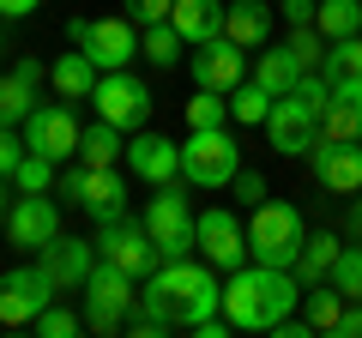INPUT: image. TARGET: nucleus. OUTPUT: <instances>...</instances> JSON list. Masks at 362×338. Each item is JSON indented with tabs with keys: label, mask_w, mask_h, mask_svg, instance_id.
I'll return each instance as SVG.
<instances>
[{
	"label": "nucleus",
	"mask_w": 362,
	"mask_h": 338,
	"mask_svg": "<svg viewBox=\"0 0 362 338\" xmlns=\"http://www.w3.org/2000/svg\"><path fill=\"white\" fill-rule=\"evenodd\" d=\"M42 0H0V18H30Z\"/></svg>",
	"instance_id": "nucleus-45"
},
{
	"label": "nucleus",
	"mask_w": 362,
	"mask_h": 338,
	"mask_svg": "<svg viewBox=\"0 0 362 338\" xmlns=\"http://www.w3.org/2000/svg\"><path fill=\"white\" fill-rule=\"evenodd\" d=\"M362 78V37H338L326 42V78Z\"/></svg>",
	"instance_id": "nucleus-33"
},
{
	"label": "nucleus",
	"mask_w": 362,
	"mask_h": 338,
	"mask_svg": "<svg viewBox=\"0 0 362 338\" xmlns=\"http://www.w3.org/2000/svg\"><path fill=\"white\" fill-rule=\"evenodd\" d=\"M37 266L54 278V284H85L90 266H97V242H78V235H54L49 247H37Z\"/></svg>",
	"instance_id": "nucleus-18"
},
{
	"label": "nucleus",
	"mask_w": 362,
	"mask_h": 338,
	"mask_svg": "<svg viewBox=\"0 0 362 338\" xmlns=\"http://www.w3.org/2000/svg\"><path fill=\"white\" fill-rule=\"evenodd\" d=\"M90 103H97V115H103V121H115L121 133H139L145 121H151V85H145V78H133L127 66H115V73L97 78Z\"/></svg>",
	"instance_id": "nucleus-10"
},
{
	"label": "nucleus",
	"mask_w": 362,
	"mask_h": 338,
	"mask_svg": "<svg viewBox=\"0 0 362 338\" xmlns=\"http://www.w3.org/2000/svg\"><path fill=\"white\" fill-rule=\"evenodd\" d=\"M127 169L139 175V182L163 187V182H175V175H181V145H169L163 133H139V139L127 145Z\"/></svg>",
	"instance_id": "nucleus-19"
},
{
	"label": "nucleus",
	"mask_w": 362,
	"mask_h": 338,
	"mask_svg": "<svg viewBox=\"0 0 362 338\" xmlns=\"http://www.w3.org/2000/svg\"><path fill=\"white\" fill-rule=\"evenodd\" d=\"M78 139H85V127L73 121V109L61 103H37L25 115V151L49 157V163H66V157H78Z\"/></svg>",
	"instance_id": "nucleus-13"
},
{
	"label": "nucleus",
	"mask_w": 362,
	"mask_h": 338,
	"mask_svg": "<svg viewBox=\"0 0 362 338\" xmlns=\"http://www.w3.org/2000/svg\"><path fill=\"white\" fill-rule=\"evenodd\" d=\"M30 326H37L42 338H73V332H85V320H78L73 308H54V302H49V308H42Z\"/></svg>",
	"instance_id": "nucleus-37"
},
{
	"label": "nucleus",
	"mask_w": 362,
	"mask_h": 338,
	"mask_svg": "<svg viewBox=\"0 0 362 338\" xmlns=\"http://www.w3.org/2000/svg\"><path fill=\"white\" fill-rule=\"evenodd\" d=\"M61 296L42 266H13V272H0V326H30L49 302Z\"/></svg>",
	"instance_id": "nucleus-12"
},
{
	"label": "nucleus",
	"mask_w": 362,
	"mask_h": 338,
	"mask_svg": "<svg viewBox=\"0 0 362 338\" xmlns=\"http://www.w3.org/2000/svg\"><path fill=\"white\" fill-rule=\"evenodd\" d=\"M49 78H54V91H61L66 103H90V91H97V78H103V66L90 61L85 49H73V54H61V61L49 66Z\"/></svg>",
	"instance_id": "nucleus-23"
},
{
	"label": "nucleus",
	"mask_w": 362,
	"mask_h": 338,
	"mask_svg": "<svg viewBox=\"0 0 362 338\" xmlns=\"http://www.w3.org/2000/svg\"><path fill=\"white\" fill-rule=\"evenodd\" d=\"M223 37L242 49H266L272 42V6L266 0H230L223 6Z\"/></svg>",
	"instance_id": "nucleus-20"
},
{
	"label": "nucleus",
	"mask_w": 362,
	"mask_h": 338,
	"mask_svg": "<svg viewBox=\"0 0 362 338\" xmlns=\"http://www.w3.org/2000/svg\"><path fill=\"white\" fill-rule=\"evenodd\" d=\"M127 6H133V18H139V25H163L175 0H127Z\"/></svg>",
	"instance_id": "nucleus-41"
},
{
	"label": "nucleus",
	"mask_w": 362,
	"mask_h": 338,
	"mask_svg": "<svg viewBox=\"0 0 362 338\" xmlns=\"http://www.w3.org/2000/svg\"><path fill=\"white\" fill-rule=\"evenodd\" d=\"M54 235H61V206H54L49 194H25L13 199V211H6V242L13 247H49Z\"/></svg>",
	"instance_id": "nucleus-16"
},
{
	"label": "nucleus",
	"mask_w": 362,
	"mask_h": 338,
	"mask_svg": "<svg viewBox=\"0 0 362 338\" xmlns=\"http://www.w3.org/2000/svg\"><path fill=\"white\" fill-rule=\"evenodd\" d=\"M338 247H344V242H338L332 230H314L308 242H302V260L290 266V272L302 278V290H308V284H320V278H332V260H338Z\"/></svg>",
	"instance_id": "nucleus-25"
},
{
	"label": "nucleus",
	"mask_w": 362,
	"mask_h": 338,
	"mask_svg": "<svg viewBox=\"0 0 362 338\" xmlns=\"http://www.w3.org/2000/svg\"><path fill=\"white\" fill-rule=\"evenodd\" d=\"M49 182H54V163L37 157V151H25V163L13 169V187L18 194H49Z\"/></svg>",
	"instance_id": "nucleus-34"
},
{
	"label": "nucleus",
	"mask_w": 362,
	"mask_h": 338,
	"mask_svg": "<svg viewBox=\"0 0 362 338\" xmlns=\"http://www.w3.org/2000/svg\"><path fill=\"white\" fill-rule=\"evenodd\" d=\"M302 314H308L314 332H338V320H344V290H338L332 278L308 284V302H302Z\"/></svg>",
	"instance_id": "nucleus-27"
},
{
	"label": "nucleus",
	"mask_w": 362,
	"mask_h": 338,
	"mask_svg": "<svg viewBox=\"0 0 362 338\" xmlns=\"http://www.w3.org/2000/svg\"><path fill=\"white\" fill-rule=\"evenodd\" d=\"M145 230H151L163 260H187L194 254V211H187V194L175 182L151 187V199H145Z\"/></svg>",
	"instance_id": "nucleus-7"
},
{
	"label": "nucleus",
	"mask_w": 362,
	"mask_h": 338,
	"mask_svg": "<svg viewBox=\"0 0 362 338\" xmlns=\"http://www.w3.org/2000/svg\"><path fill=\"white\" fill-rule=\"evenodd\" d=\"M235 194H242L247 199V206H254V199H266V175H259V169H235Z\"/></svg>",
	"instance_id": "nucleus-40"
},
{
	"label": "nucleus",
	"mask_w": 362,
	"mask_h": 338,
	"mask_svg": "<svg viewBox=\"0 0 362 338\" xmlns=\"http://www.w3.org/2000/svg\"><path fill=\"white\" fill-rule=\"evenodd\" d=\"M18 163H25V139H13V127H0V182H13Z\"/></svg>",
	"instance_id": "nucleus-39"
},
{
	"label": "nucleus",
	"mask_w": 362,
	"mask_h": 338,
	"mask_svg": "<svg viewBox=\"0 0 362 338\" xmlns=\"http://www.w3.org/2000/svg\"><path fill=\"white\" fill-rule=\"evenodd\" d=\"M314 13H320V0H284V18H290V25H314Z\"/></svg>",
	"instance_id": "nucleus-42"
},
{
	"label": "nucleus",
	"mask_w": 362,
	"mask_h": 338,
	"mask_svg": "<svg viewBox=\"0 0 362 338\" xmlns=\"http://www.w3.org/2000/svg\"><path fill=\"white\" fill-rule=\"evenodd\" d=\"M194 247L206 254L211 272H242V266H247V223L235 218V211L211 206V211L194 218Z\"/></svg>",
	"instance_id": "nucleus-9"
},
{
	"label": "nucleus",
	"mask_w": 362,
	"mask_h": 338,
	"mask_svg": "<svg viewBox=\"0 0 362 338\" xmlns=\"http://www.w3.org/2000/svg\"><path fill=\"white\" fill-rule=\"evenodd\" d=\"M66 37H73V49H85L90 61L103 66V73H115V66H127L139 54V37H133L127 18H66Z\"/></svg>",
	"instance_id": "nucleus-11"
},
{
	"label": "nucleus",
	"mask_w": 362,
	"mask_h": 338,
	"mask_svg": "<svg viewBox=\"0 0 362 338\" xmlns=\"http://www.w3.org/2000/svg\"><path fill=\"white\" fill-rule=\"evenodd\" d=\"M338 338H362V302H344V320H338Z\"/></svg>",
	"instance_id": "nucleus-43"
},
{
	"label": "nucleus",
	"mask_w": 362,
	"mask_h": 338,
	"mask_svg": "<svg viewBox=\"0 0 362 338\" xmlns=\"http://www.w3.org/2000/svg\"><path fill=\"white\" fill-rule=\"evenodd\" d=\"M320 139H356L362 145V78H326V115Z\"/></svg>",
	"instance_id": "nucleus-17"
},
{
	"label": "nucleus",
	"mask_w": 362,
	"mask_h": 338,
	"mask_svg": "<svg viewBox=\"0 0 362 338\" xmlns=\"http://www.w3.org/2000/svg\"><path fill=\"white\" fill-rule=\"evenodd\" d=\"M139 302L175 314V326H199V320H211V314L223 308V284L211 278V266H199V260H163L151 272V284L139 290Z\"/></svg>",
	"instance_id": "nucleus-2"
},
{
	"label": "nucleus",
	"mask_w": 362,
	"mask_h": 338,
	"mask_svg": "<svg viewBox=\"0 0 362 338\" xmlns=\"http://www.w3.org/2000/svg\"><path fill=\"white\" fill-rule=\"evenodd\" d=\"M97 260L121 266V272H133V278H151L157 266H163V254H157L151 230H145V223H133L127 211H121V218H109L103 230H97Z\"/></svg>",
	"instance_id": "nucleus-8"
},
{
	"label": "nucleus",
	"mask_w": 362,
	"mask_h": 338,
	"mask_svg": "<svg viewBox=\"0 0 362 338\" xmlns=\"http://www.w3.org/2000/svg\"><path fill=\"white\" fill-rule=\"evenodd\" d=\"M30 109H37V78H25L13 66V73L0 78V127H18Z\"/></svg>",
	"instance_id": "nucleus-29"
},
{
	"label": "nucleus",
	"mask_w": 362,
	"mask_h": 338,
	"mask_svg": "<svg viewBox=\"0 0 362 338\" xmlns=\"http://www.w3.org/2000/svg\"><path fill=\"white\" fill-rule=\"evenodd\" d=\"M314 30H320L326 42H338V37H362V0H320Z\"/></svg>",
	"instance_id": "nucleus-28"
},
{
	"label": "nucleus",
	"mask_w": 362,
	"mask_h": 338,
	"mask_svg": "<svg viewBox=\"0 0 362 338\" xmlns=\"http://www.w3.org/2000/svg\"><path fill=\"white\" fill-rule=\"evenodd\" d=\"M332 284L344 290V302H362V242L338 247V260H332Z\"/></svg>",
	"instance_id": "nucleus-32"
},
{
	"label": "nucleus",
	"mask_w": 362,
	"mask_h": 338,
	"mask_svg": "<svg viewBox=\"0 0 362 338\" xmlns=\"http://www.w3.org/2000/svg\"><path fill=\"white\" fill-rule=\"evenodd\" d=\"M254 85H266L272 97L296 91V85H302V61H296L290 49H259V54H254Z\"/></svg>",
	"instance_id": "nucleus-24"
},
{
	"label": "nucleus",
	"mask_w": 362,
	"mask_h": 338,
	"mask_svg": "<svg viewBox=\"0 0 362 338\" xmlns=\"http://www.w3.org/2000/svg\"><path fill=\"white\" fill-rule=\"evenodd\" d=\"M235 169H242V151L223 127H194L187 145H181V182L187 187H230Z\"/></svg>",
	"instance_id": "nucleus-6"
},
{
	"label": "nucleus",
	"mask_w": 362,
	"mask_h": 338,
	"mask_svg": "<svg viewBox=\"0 0 362 338\" xmlns=\"http://www.w3.org/2000/svg\"><path fill=\"white\" fill-rule=\"evenodd\" d=\"M350 242H362V194H350Z\"/></svg>",
	"instance_id": "nucleus-46"
},
{
	"label": "nucleus",
	"mask_w": 362,
	"mask_h": 338,
	"mask_svg": "<svg viewBox=\"0 0 362 338\" xmlns=\"http://www.w3.org/2000/svg\"><path fill=\"white\" fill-rule=\"evenodd\" d=\"M230 121V103H223V91H199L194 103H187V127H223Z\"/></svg>",
	"instance_id": "nucleus-35"
},
{
	"label": "nucleus",
	"mask_w": 362,
	"mask_h": 338,
	"mask_svg": "<svg viewBox=\"0 0 362 338\" xmlns=\"http://www.w3.org/2000/svg\"><path fill=\"white\" fill-rule=\"evenodd\" d=\"M61 194H66V199L78 206V194H85V163H78V169H66V175H61Z\"/></svg>",
	"instance_id": "nucleus-44"
},
{
	"label": "nucleus",
	"mask_w": 362,
	"mask_h": 338,
	"mask_svg": "<svg viewBox=\"0 0 362 338\" xmlns=\"http://www.w3.org/2000/svg\"><path fill=\"white\" fill-rule=\"evenodd\" d=\"M308 163H314V182L326 194H344V199L362 194V145L356 139H314Z\"/></svg>",
	"instance_id": "nucleus-14"
},
{
	"label": "nucleus",
	"mask_w": 362,
	"mask_h": 338,
	"mask_svg": "<svg viewBox=\"0 0 362 338\" xmlns=\"http://www.w3.org/2000/svg\"><path fill=\"white\" fill-rule=\"evenodd\" d=\"M181 49H187V37H181L169 18H163V25H145V37H139V54L157 66V73H163V66H175V61H181Z\"/></svg>",
	"instance_id": "nucleus-30"
},
{
	"label": "nucleus",
	"mask_w": 362,
	"mask_h": 338,
	"mask_svg": "<svg viewBox=\"0 0 362 338\" xmlns=\"http://www.w3.org/2000/svg\"><path fill=\"white\" fill-rule=\"evenodd\" d=\"M169 326H175V314H163V308H145V302H139V314H127V326H121V332L157 338V332H169Z\"/></svg>",
	"instance_id": "nucleus-38"
},
{
	"label": "nucleus",
	"mask_w": 362,
	"mask_h": 338,
	"mask_svg": "<svg viewBox=\"0 0 362 338\" xmlns=\"http://www.w3.org/2000/svg\"><path fill=\"white\" fill-rule=\"evenodd\" d=\"M169 25L187 37V49H199V42L223 37V0H175L169 6Z\"/></svg>",
	"instance_id": "nucleus-21"
},
{
	"label": "nucleus",
	"mask_w": 362,
	"mask_h": 338,
	"mask_svg": "<svg viewBox=\"0 0 362 338\" xmlns=\"http://www.w3.org/2000/svg\"><path fill=\"white\" fill-rule=\"evenodd\" d=\"M0 54H6V18H0Z\"/></svg>",
	"instance_id": "nucleus-47"
},
{
	"label": "nucleus",
	"mask_w": 362,
	"mask_h": 338,
	"mask_svg": "<svg viewBox=\"0 0 362 338\" xmlns=\"http://www.w3.org/2000/svg\"><path fill=\"white\" fill-rule=\"evenodd\" d=\"M242 78H247V49H242V42L211 37V42L194 49V85H199V91H223V97H230Z\"/></svg>",
	"instance_id": "nucleus-15"
},
{
	"label": "nucleus",
	"mask_w": 362,
	"mask_h": 338,
	"mask_svg": "<svg viewBox=\"0 0 362 338\" xmlns=\"http://www.w3.org/2000/svg\"><path fill=\"white\" fill-rule=\"evenodd\" d=\"M302 242H308V230H302V211L290 206V199L254 206V218H247V254H254L259 266H296Z\"/></svg>",
	"instance_id": "nucleus-4"
},
{
	"label": "nucleus",
	"mask_w": 362,
	"mask_h": 338,
	"mask_svg": "<svg viewBox=\"0 0 362 338\" xmlns=\"http://www.w3.org/2000/svg\"><path fill=\"white\" fill-rule=\"evenodd\" d=\"M133 284L139 278L133 272H121V266H109V260H97L90 266V278H85V332H121L127 326V314H133Z\"/></svg>",
	"instance_id": "nucleus-5"
},
{
	"label": "nucleus",
	"mask_w": 362,
	"mask_h": 338,
	"mask_svg": "<svg viewBox=\"0 0 362 338\" xmlns=\"http://www.w3.org/2000/svg\"><path fill=\"white\" fill-rule=\"evenodd\" d=\"M115 157H127V145H121V127L97 115V127H85V139H78V163H90V169H109Z\"/></svg>",
	"instance_id": "nucleus-26"
},
{
	"label": "nucleus",
	"mask_w": 362,
	"mask_h": 338,
	"mask_svg": "<svg viewBox=\"0 0 362 338\" xmlns=\"http://www.w3.org/2000/svg\"><path fill=\"white\" fill-rule=\"evenodd\" d=\"M78 206H85L97 223H109V218L127 211V187H121L115 163H109V169H90V163H85V194H78Z\"/></svg>",
	"instance_id": "nucleus-22"
},
{
	"label": "nucleus",
	"mask_w": 362,
	"mask_h": 338,
	"mask_svg": "<svg viewBox=\"0 0 362 338\" xmlns=\"http://www.w3.org/2000/svg\"><path fill=\"white\" fill-rule=\"evenodd\" d=\"M296 302H302V278L290 266H259L254 260L242 272H230V284H223V314H230L235 332H272Z\"/></svg>",
	"instance_id": "nucleus-1"
},
{
	"label": "nucleus",
	"mask_w": 362,
	"mask_h": 338,
	"mask_svg": "<svg viewBox=\"0 0 362 338\" xmlns=\"http://www.w3.org/2000/svg\"><path fill=\"white\" fill-rule=\"evenodd\" d=\"M272 103H278V97H272L266 85H254V78H242V85H235V91H230V115L242 121V127H266Z\"/></svg>",
	"instance_id": "nucleus-31"
},
{
	"label": "nucleus",
	"mask_w": 362,
	"mask_h": 338,
	"mask_svg": "<svg viewBox=\"0 0 362 338\" xmlns=\"http://www.w3.org/2000/svg\"><path fill=\"white\" fill-rule=\"evenodd\" d=\"M320 42H326V37H320L314 25H296V37H290L284 49L302 61V73H314V66H326V49H320Z\"/></svg>",
	"instance_id": "nucleus-36"
},
{
	"label": "nucleus",
	"mask_w": 362,
	"mask_h": 338,
	"mask_svg": "<svg viewBox=\"0 0 362 338\" xmlns=\"http://www.w3.org/2000/svg\"><path fill=\"white\" fill-rule=\"evenodd\" d=\"M320 115H326V78L302 73L296 91H284L278 103H272L266 115V133H272V151L284 157H308L314 139H320Z\"/></svg>",
	"instance_id": "nucleus-3"
}]
</instances>
